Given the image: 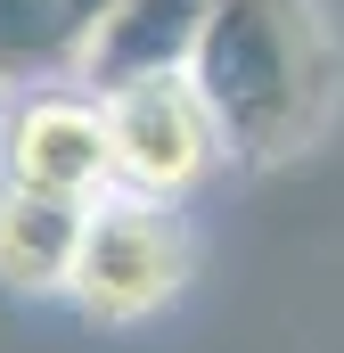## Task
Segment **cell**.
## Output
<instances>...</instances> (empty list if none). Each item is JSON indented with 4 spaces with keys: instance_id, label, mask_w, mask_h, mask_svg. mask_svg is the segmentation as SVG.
Returning <instances> with one entry per match:
<instances>
[{
    "instance_id": "cell-2",
    "label": "cell",
    "mask_w": 344,
    "mask_h": 353,
    "mask_svg": "<svg viewBox=\"0 0 344 353\" xmlns=\"http://www.w3.org/2000/svg\"><path fill=\"white\" fill-rule=\"evenodd\" d=\"M98 107H107V140H115V181L140 197H180L230 157V132L197 74H148V83L107 90Z\"/></svg>"
},
{
    "instance_id": "cell-1",
    "label": "cell",
    "mask_w": 344,
    "mask_h": 353,
    "mask_svg": "<svg viewBox=\"0 0 344 353\" xmlns=\"http://www.w3.org/2000/svg\"><path fill=\"white\" fill-rule=\"evenodd\" d=\"M189 74L205 83L246 165L312 148L336 115V41L312 0H205V41Z\"/></svg>"
},
{
    "instance_id": "cell-7",
    "label": "cell",
    "mask_w": 344,
    "mask_h": 353,
    "mask_svg": "<svg viewBox=\"0 0 344 353\" xmlns=\"http://www.w3.org/2000/svg\"><path fill=\"white\" fill-rule=\"evenodd\" d=\"M107 8L115 0H0V90H50L83 74Z\"/></svg>"
},
{
    "instance_id": "cell-4",
    "label": "cell",
    "mask_w": 344,
    "mask_h": 353,
    "mask_svg": "<svg viewBox=\"0 0 344 353\" xmlns=\"http://www.w3.org/2000/svg\"><path fill=\"white\" fill-rule=\"evenodd\" d=\"M0 173L50 197H107L115 189V140H107V107L74 90H33L8 107L0 123Z\"/></svg>"
},
{
    "instance_id": "cell-5",
    "label": "cell",
    "mask_w": 344,
    "mask_h": 353,
    "mask_svg": "<svg viewBox=\"0 0 344 353\" xmlns=\"http://www.w3.org/2000/svg\"><path fill=\"white\" fill-rule=\"evenodd\" d=\"M197 41H205V0H115L90 33L83 83L90 99H107L123 83H148V74H189Z\"/></svg>"
},
{
    "instance_id": "cell-6",
    "label": "cell",
    "mask_w": 344,
    "mask_h": 353,
    "mask_svg": "<svg viewBox=\"0 0 344 353\" xmlns=\"http://www.w3.org/2000/svg\"><path fill=\"white\" fill-rule=\"evenodd\" d=\"M98 205V197H90ZM83 197H50V189H25V181L0 173V279L25 288V296H50L74 279V255H83Z\"/></svg>"
},
{
    "instance_id": "cell-3",
    "label": "cell",
    "mask_w": 344,
    "mask_h": 353,
    "mask_svg": "<svg viewBox=\"0 0 344 353\" xmlns=\"http://www.w3.org/2000/svg\"><path fill=\"white\" fill-rule=\"evenodd\" d=\"M180 271H189V247H180V222L164 214V197L107 189L83 222V255L66 288L90 321H140L180 288Z\"/></svg>"
}]
</instances>
